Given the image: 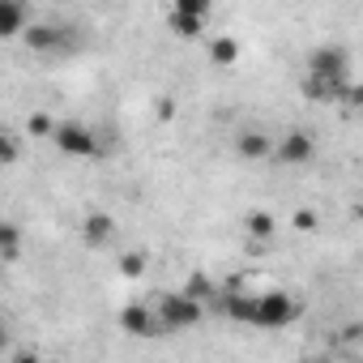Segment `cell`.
<instances>
[{"mask_svg": "<svg viewBox=\"0 0 363 363\" xmlns=\"http://www.w3.org/2000/svg\"><path fill=\"white\" fill-rule=\"evenodd\" d=\"M342 107H354V111H363V82H350V90H346Z\"/></svg>", "mask_w": 363, "mask_h": 363, "instance_id": "7402d4cb", "label": "cell"}, {"mask_svg": "<svg viewBox=\"0 0 363 363\" xmlns=\"http://www.w3.org/2000/svg\"><path fill=\"white\" fill-rule=\"evenodd\" d=\"M171 9H175V13H189V18H206V22H210V13H214L210 0H175Z\"/></svg>", "mask_w": 363, "mask_h": 363, "instance_id": "d6986e66", "label": "cell"}, {"mask_svg": "<svg viewBox=\"0 0 363 363\" xmlns=\"http://www.w3.org/2000/svg\"><path fill=\"white\" fill-rule=\"evenodd\" d=\"M13 363H43V354H39V350H18Z\"/></svg>", "mask_w": 363, "mask_h": 363, "instance_id": "cb8c5ba5", "label": "cell"}, {"mask_svg": "<svg viewBox=\"0 0 363 363\" xmlns=\"http://www.w3.org/2000/svg\"><path fill=\"white\" fill-rule=\"evenodd\" d=\"M154 312H158V320H162V333H179V329L201 325L206 303H197V299L184 295V291H171V295H158V299H154Z\"/></svg>", "mask_w": 363, "mask_h": 363, "instance_id": "6da1fadb", "label": "cell"}, {"mask_svg": "<svg viewBox=\"0 0 363 363\" xmlns=\"http://www.w3.org/2000/svg\"><path fill=\"white\" fill-rule=\"evenodd\" d=\"M308 363H337V359H333V354H312Z\"/></svg>", "mask_w": 363, "mask_h": 363, "instance_id": "484cf974", "label": "cell"}, {"mask_svg": "<svg viewBox=\"0 0 363 363\" xmlns=\"http://www.w3.org/2000/svg\"><path fill=\"white\" fill-rule=\"evenodd\" d=\"M120 329H124L128 337H158V333H162V320H158V312L145 308V303H124V308H120Z\"/></svg>", "mask_w": 363, "mask_h": 363, "instance_id": "8992f818", "label": "cell"}, {"mask_svg": "<svg viewBox=\"0 0 363 363\" xmlns=\"http://www.w3.org/2000/svg\"><path fill=\"white\" fill-rule=\"evenodd\" d=\"M0 162H5V167L18 162V133H5V137H0Z\"/></svg>", "mask_w": 363, "mask_h": 363, "instance_id": "ffe728a7", "label": "cell"}, {"mask_svg": "<svg viewBox=\"0 0 363 363\" xmlns=\"http://www.w3.org/2000/svg\"><path fill=\"white\" fill-rule=\"evenodd\" d=\"M308 77L320 82H350V52L342 43H325L308 56Z\"/></svg>", "mask_w": 363, "mask_h": 363, "instance_id": "3957f363", "label": "cell"}, {"mask_svg": "<svg viewBox=\"0 0 363 363\" xmlns=\"http://www.w3.org/2000/svg\"><path fill=\"white\" fill-rule=\"evenodd\" d=\"M274 137L269 133H261V128H240L235 133V154L240 158H248V162H265V158H274Z\"/></svg>", "mask_w": 363, "mask_h": 363, "instance_id": "52a82bcc", "label": "cell"}, {"mask_svg": "<svg viewBox=\"0 0 363 363\" xmlns=\"http://www.w3.org/2000/svg\"><path fill=\"white\" fill-rule=\"evenodd\" d=\"M312 158H316V141L303 128H286L274 145V162H282V167H308Z\"/></svg>", "mask_w": 363, "mask_h": 363, "instance_id": "277c9868", "label": "cell"}, {"mask_svg": "<svg viewBox=\"0 0 363 363\" xmlns=\"http://www.w3.org/2000/svg\"><path fill=\"white\" fill-rule=\"evenodd\" d=\"M145 265H150L145 252H124V257H120V274H124V278H141Z\"/></svg>", "mask_w": 363, "mask_h": 363, "instance_id": "ac0fdd59", "label": "cell"}, {"mask_svg": "<svg viewBox=\"0 0 363 363\" xmlns=\"http://www.w3.org/2000/svg\"><path fill=\"white\" fill-rule=\"evenodd\" d=\"M244 231H248L257 244H269V240L278 235V223H274L269 210H252V214H244Z\"/></svg>", "mask_w": 363, "mask_h": 363, "instance_id": "4fadbf2b", "label": "cell"}, {"mask_svg": "<svg viewBox=\"0 0 363 363\" xmlns=\"http://www.w3.org/2000/svg\"><path fill=\"white\" fill-rule=\"evenodd\" d=\"M65 43V35L56 30V26H48V22H35L30 30H26V48L30 52H56Z\"/></svg>", "mask_w": 363, "mask_h": 363, "instance_id": "7c38bea8", "label": "cell"}, {"mask_svg": "<svg viewBox=\"0 0 363 363\" xmlns=\"http://www.w3.org/2000/svg\"><path fill=\"white\" fill-rule=\"evenodd\" d=\"M52 141H56V150L69 154V158H94V154H99V137H94L86 124H73V120H65Z\"/></svg>", "mask_w": 363, "mask_h": 363, "instance_id": "5b68a950", "label": "cell"}, {"mask_svg": "<svg viewBox=\"0 0 363 363\" xmlns=\"http://www.w3.org/2000/svg\"><path fill=\"white\" fill-rule=\"evenodd\" d=\"M30 26H35V22H30L26 5H18V0H0V39H13V35L26 39Z\"/></svg>", "mask_w": 363, "mask_h": 363, "instance_id": "ba28073f", "label": "cell"}, {"mask_svg": "<svg viewBox=\"0 0 363 363\" xmlns=\"http://www.w3.org/2000/svg\"><path fill=\"white\" fill-rule=\"evenodd\" d=\"M154 111H158V120H175V103H171V99H158Z\"/></svg>", "mask_w": 363, "mask_h": 363, "instance_id": "603a6c76", "label": "cell"}, {"mask_svg": "<svg viewBox=\"0 0 363 363\" xmlns=\"http://www.w3.org/2000/svg\"><path fill=\"white\" fill-rule=\"evenodd\" d=\"M240 60V39L235 35H214L210 39V65L214 69H231Z\"/></svg>", "mask_w": 363, "mask_h": 363, "instance_id": "8fae6325", "label": "cell"}, {"mask_svg": "<svg viewBox=\"0 0 363 363\" xmlns=\"http://www.w3.org/2000/svg\"><path fill=\"white\" fill-rule=\"evenodd\" d=\"M82 240H86L90 248H107V244L116 240V218L103 214V210L86 214V223H82Z\"/></svg>", "mask_w": 363, "mask_h": 363, "instance_id": "9c48e42d", "label": "cell"}, {"mask_svg": "<svg viewBox=\"0 0 363 363\" xmlns=\"http://www.w3.org/2000/svg\"><path fill=\"white\" fill-rule=\"evenodd\" d=\"M18 248H22V231H18V223H0V252H5V265L18 261Z\"/></svg>", "mask_w": 363, "mask_h": 363, "instance_id": "9a60e30c", "label": "cell"}, {"mask_svg": "<svg viewBox=\"0 0 363 363\" xmlns=\"http://www.w3.org/2000/svg\"><path fill=\"white\" fill-rule=\"evenodd\" d=\"M56 128H60V124H56L52 116H43V111H35V116L26 120V133H30V137H56Z\"/></svg>", "mask_w": 363, "mask_h": 363, "instance_id": "e0dca14e", "label": "cell"}, {"mask_svg": "<svg viewBox=\"0 0 363 363\" xmlns=\"http://www.w3.org/2000/svg\"><path fill=\"white\" fill-rule=\"evenodd\" d=\"M184 295H193L197 303H206V308H210V303H214V282H210L206 274H193V278H189V286H184Z\"/></svg>", "mask_w": 363, "mask_h": 363, "instance_id": "2e32d148", "label": "cell"}, {"mask_svg": "<svg viewBox=\"0 0 363 363\" xmlns=\"http://www.w3.org/2000/svg\"><path fill=\"white\" fill-rule=\"evenodd\" d=\"M223 316L227 320H244V325H252L257 320V295H248V291H235V295H223Z\"/></svg>", "mask_w": 363, "mask_h": 363, "instance_id": "30bf717a", "label": "cell"}, {"mask_svg": "<svg viewBox=\"0 0 363 363\" xmlns=\"http://www.w3.org/2000/svg\"><path fill=\"white\" fill-rule=\"evenodd\" d=\"M167 26H171V35H179V39L206 35V18H189V13H175V9H167Z\"/></svg>", "mask_w": 363, "mask_h": 363, "instance_id": "5bb4252c", "label": "cell"}, {"mask_svg": "<svg viewBox=\"0 0 363 363\" xmlns=\"http://www.w3.org/2000/svg\"><path fill=\"white\" fill-rule=\"evenodd\" d=\"M354 218H359V223H363V197H359V201H354Z\"/></svg>", "mask_w": 363, "mask_h": 363, "instance_id": "4316f807", "label": "cell"}, {"mask_svg": "<svg viewBox=\"0 0 363 363\" xmlns=\"http://www.w3.org/2000/svg\"><path fill=\"white\" fill-rule=\"evenodd\" d=\"M295 231H316L320 227V218H316V210H295Z\"/></svg>", "mask_w": 363, "mask_h": 363, "instance_id": "44dd1931", "label": "cell"}, {"mask_svg": "<svg viewBox=\"0 0 363 363\" xmlns=\"http://www.w3.org/2000/svg\"><path fill=\"white\" fill-rule=\"evenodd\" d=\"M337 337H342V342H354V337H363V325H346Z\"/></svg>", "mask_w": 363, "mask_h": 363, "instance_id": "d4e9b609", "label": "cell"}, {"mask_svg": "<svg viewBox=\"0 0 363 363\" xmlns=\"http://www.w3.org/2000/svg\"><path fill=\"white\" fill-rule=\"evenodd\" d=\"M299 320V299L286 295V291H265L257 295V329H286Z\"/></svg>", "mask_w": 363, "mask_h": 363, "instance_id": "7a4b0ae2", "label": "cell"}]
</instances>
